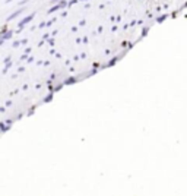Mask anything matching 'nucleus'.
Segmentation results:
<instances>
[{"mask_svg":"<svg viewBox=\"0 0 187 196\" xmlns=\"http://www.w3.org/2000/svg\"><path fill=\"white\" fill-rule=\"evenodd\" d=\"M35 16V13H32V15H28V16H25V18L22 19L21 22H19V28H18V31H22L23 28H25V25L26 23H29L31 21H32V18Z\"/></svg>","mask_w":187,"mask_h":196,"instance_id":"f257e3e1","label":"nucleus"},{"mask_svg":"<svg viewBox=\"0 0 187 196\" xmlns=\"http://www.w3.org/2000/svg\"><path fill=\"white\" fill-rule=\"evenodd\" d=\"M12 37H13V31H12V29H9V31H1V32H0V40H3V41L10 40Z\"/></svg>","mask_w":187,"mask_h":196,"instance_id":"f03ea898","label":"nucleus"},{"mask_svg":"<svg viewBox=\"0 0 187 196\" xmlns=\"http://www.w3.org/2000/svg\"><path fill=\"white\" fill-rule=\"evenodd\" d=\"M66 4H67V3H66L65 0H62V1H60L59 4H56V6H53V7H51L50 10H48V13H54V12H57V10H60V9H63V7H65Z\"/></svg>","mask_w":187,"mask_h":196,"instance_id":"7ed1b4c3","label":"nucleus"},{"mask_svg":"<svg viewBox=\"0 0 187 196\" xmlns=\"http://www.w3.org/2000/svg\"><path fill=\"white\" fill-rule=\"evenodd\" d=\"M23 10H25V9H23V7H21V9H18L16 12H15V13H12V15H9V16H7V22H9V21H12V19L18 18V16H19L21 13H23Z\"/></svg>","mask_w":187,"mask_h":196,"instance_id":"20e7f679","label":"nucleus"},{"mask_svg":"<svg viewBox=\"0 0 187 196\" xmlns=\"http://www.w3.org/2000/svg\"><path fill=\"white\" fill-rule=\"evenodd\" d=\"M0 129H1V132H7V129H9V125H0Z\"/></svg>","mask_w":187,"mask_h":196,"instance_id":"39448f33","label":"nucleus"},{"mask_svg":"<svg viewBox=\"0 0 187 196\" xmlns=\"http://www.w3.org/2000/svg\"><path fill=\"white\" fill-rule=\"evenodd\" d=\"M75 81H76V79H75V78H70V79H67V81H66V82H65V84H67V85H70V84H73V82H75Z\"/></svg>","mask_w":187,"mask_h":196,"instance_id":"423d86ee","label":"nucleus"},{"mask_svg":"<svg viewBox=\"0 0 187 196\" xmlns=\"http://www.w3.org/2000/svg\"><path fill=\"white\" fill-rule=\"evenodd\" d=\"M19 44H21V41H15V43H13V47H18Z\"/></svg>","mask_w":187,"mask_h":196,"instance_id":"0eeeda50","label":"nucleus"},{"mask_svg":"<svg viewBox=\"0 0 187 196\" xmlns=\"http://www.w3.org/2000/svg\"><path fill=\"white\" fill-rule=\"evenodd\" d=\"M26 57H28V54L25 53V54H23V56H22V57H21V60H25V59H26Z\"/></svg>","mask_w":187,"mask_h":196,"instance_id":"6e6552de","label":"nucleus"},{"mask_svg":"<svg viewBox=\"0 0 187 196\" xmlns=\"http://www.w3.org/2000/svg\"><path fill=\"white\" fill-rule=\"evenodd\" d=\"M12 1H13V0H6V3H12Z\"/></svg>","mask_w":187,"mask_h":196,"instance_id":"1a4fd4ad","label":"nucleus"}]
</instances>
